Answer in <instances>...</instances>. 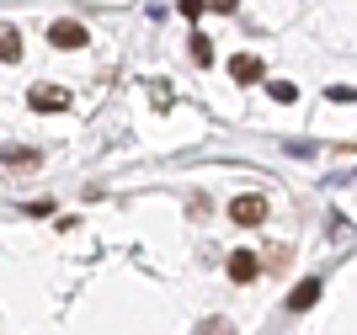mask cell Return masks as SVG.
Here are the masks:
<instances>
[{
	"instance_id": "obj_11",
	"label": "cell",
	"mask_w": 357,
	"mask_h": 335,
	"mask_svg": "<svg viewBox=\"0 0 357 335\" xmlns=\"http://www.w3.org/2000/svg\"><path fill=\"white\" fill-rule=\"evenodd\" d=\"M203 335H235V325H229V320H208V325H203Z\"/></svg>"
},
{
	"instance_id": "obj_10",
	"label": "cell",
	"mask_w": 357,
	"mask_h": 335,
	"mask_svg": "<svg viewBox=\"0 0 357 335\" xmlns=\"http://www.w3.org/2000/svg\"><path fill=\"white\" fill-rule=\"evenodd\" d=\"M192 59H197V64H213V43H208V38H192Z\"/></svg>"
},
{
	"instance_id": "obj_4",
	"label": "cell",
	"mask_w": 357,
	"mask_h": 335,
	"mask_svg": "<svg viewBox=\"0 0 357 335\" xmlns=\"http://www.w3.org/2000/svg\"><path fill=\"white\" fill-rule=\"evenodd\" d=\"M229 75H235L240 86H251V80H261V59L256 54H235L229 59Z\"/></svg>"
},
{
	"instance_id": "obj_8",
	"label": "cell",
	"mask_w": 357,
	"mask_h": 335,
	"mask_svg": "<svg viewBox=\"0 0 357 335\" xmlns=\"http://www.w3.org/2000/svg\"><path fill=\"white\" fill-rule=\"evenodd\" d=\"M314 298H320V282H314V277H304V282L294 288V298H288V309H310Z\"/></svg>"
},
{
	"instance_id": "obj_6",
	"label": "cell",
	"mask_w": 357,
	"mask_h": 335,
	"mask_svg": "<svg viewBox=\"0 0 357 335\" xmlns=\"http://www.w3.org/2000/svg\"><path fill=\"white\" fill-rule=\"evenodd\" d=\"M38 160H43V155L27 149V144H6V149H0V165H38Z\"/></svg>"
},
{
	"instance_id": "obj_7",
	"label": "cell",
	"mask_w": 357,
	"mask_h": 335,
	"mask_svg": "<svg viewBox=\"0 0 357 335\" xmlns=\"http://www.w3.org/2000/svg\"><path fill=\"white\" fill-rule=\"evenodd\" d=\"M0 59H6V64L22 59V32H16V27H0Z\"/></svg>"
},
{
	"instance_id": "obj_2",
	"label": "cell",
	"mask_w": 357,
	"mask_h": 335,
	"mask_svg": "<svg viewBox=\"0 0 357 335\" xmlns=\"http://www.w3.org/2000/svg\"><path fill=\"white\" fill-rule=\"evenodd\" d=\"M229 219L235 224H261L267 219V197H235V203H229Z\"/></svg>"
},
{
	"instance_id": "obj_3",
	"label": "cell",
	"mask_w": 357,
	"mask_h": 335,
	"mask_svg": "<svg viewBox=\"0 0 357 335\" xmlns=\"http://www.w3.org/2000/svg\"><path fill=\"white\" fill-rule=\"evenodd\" d=\"M261 277V261L251 250H229V282H256Z\"/></svg>"
},
{
	"instance_id": "obj_13",
	"label": "cell",
	"mask_w": 357,
	"mask_h": 335,
	"mask_svg": "<svg viewBox=\"0 0 357 335\" xmlns=\"http://www.w3.org/2000/svg\"><path fill=\"white\" fill-rule=\"evenodd\" d=\"M208 6H213V11H235L240 0H208Z\"/></svg>"
},
{
	"instance_id": "obj_9",
	"label": "cell",
	"mask_w": 357,
	"mask_h": 335,
	"mask_svg": "<svg viewBox=\"0 0 357 335\" xmlns=\"http://www.w3.org/2000/svg\"><path fill=\"white\" fill-rule=\"evenodd\" d=\"M272 102H294V96H298V86H288V80H272Z\"/></svg>"
},
{
	"instance_id": "obj_1",
	"label": "cell",
	"mask_w": 357,
	"mask_h": 335,
	"mask_svg": "<svg viewBox=\"0 0 357 335\" xmlns=\"http://www.w3.org/2000/svg\"><path fill=\"white\" fill-rule=\"evenodd\" d=\"M48 43H54V48H86L91 32L80 27V22H70V16H64V22H54V27H48Z\"/></svg>"
},
{
	"instance_id": "obj_12",
	"label": "cell",
	"mask_w": 357,
	"mask_h": 335,
	"mask_svg": "<svg viewBox=\"0 0 357 335\" xmlns=\"http://www.w3.org/2000/svg\"><path fill=\"white\" fill-rule=\"evenodd\" d=\"M203 6L208 0H181V16H203Z\"/></svg>"
},
{
	"instance_id": "obj_5",
	"label": "cell",
	"mask_w": 357,
	"mask_h": 335,
	"mask_svg": "<svg viewBox=\"0 0 357 335\" xmlns=\"http://www.w3.org/2000/svg\"><path fill=\"white\" fill-rule=\"evenodd\" d=\"M32 107H38V112H64V107H70V91H32Z\"/></svg>"
}]
</instances>
